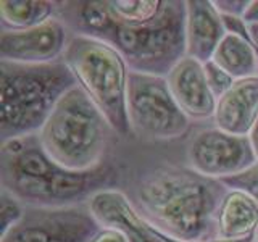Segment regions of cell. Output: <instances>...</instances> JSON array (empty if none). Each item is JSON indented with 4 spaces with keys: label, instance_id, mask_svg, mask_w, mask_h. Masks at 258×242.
<instances>
[{
    "label": "cell",
    "instance_id": "9c48e42d",
    "mask_svg": "<svg viewBox=\"0 0 258 242\" xmlns=\"http://www.w3.org/2000/svg\"><path fill=\"white\" fill-rule=\"evenodd\" d=\"M102 226L87 205L70 208H28L0 236V242H91Z\"/></svg>",
    "mask_w": 258,
    "mask_h": 242
},
{
    "label": "cell",
    "instance_id": "ac0fdd59",
    "mask_svg": "<svg viewBox=\"0 0 258 242\" xmlns=\"http://www.w3.org/2000/svg\"><path fill=\"white\" fill-rule=\"evenodd\" d=\"M166 0H107L108 13L119 23H145L158 18Z\"/></svg>",
    "mask_w": 258,
    "mask_h": 242
},
{
    "label": "cell",
    "instance_id": "4316f807",
    "mask_svg": "<svg viewBox=\"0 0 258 242\" xmlns=\"http://www.w3.org/2000/svg\"><path fill=\"white\" fill-rule=\"evenodd\" d=\"M248 26V37L252 45L258 50V23H247Z\"/></svg>",
    "mask_w": 258,
    "mask_h": 242
},
{
    "label": "cell",
    "instance_id": "7c38bea8",
    "mask_svg": "<svg viewBox=\"0 0 258 242\" xmlns=\"http://www.w3.org/2000/svg\"><path fill=\"white\" fill-rule=\"evenodd\" d=\"M86 205L102 228L118 229L131 242H165L158 231L137 213L126 194L119 189L97 192Z\"/></svg>",
    "mask_w": 258,
    "mask_h": 242
},
{
    "label": "cell",
    "instance_id": "7402d4cb",
    "mask_svg": "<svg viewBox=\"0 0 258 242\" xmlns=\"http://www.w3.org/2000/svg\"><path fill=\"white\" fill-rule=\"evenodd\" d=\"M216 10L224 16H239L244 18L252 0H213Z\"/></svg>",
    "mask_w": 258,
    "mask_h": 242
},
{
    "label": "cell",
    "instance_id": "5bb4252c",
    "mask_svg": "<svg viewBox=\"0 0 258 242\" xmlns=\"http://www.w3.org/2000/svg\"><path fill=\"white\" fill-rule=\"evenodd\" d=\"M258 121V76L236 81L216 100L212 125L234 136H248Z\"/></svg>",
    "mask_w": 258,
    "mask_h": 242
},
{
    "label": "cell",
    "instance_id": "8992f818",
    "mask_svg": "<svg viewBox=\"0 0 258 242\" xmlns=\"http://www.w3.org/2000/svg\"><path fill=\"white\" fill-rule=\"evenodd\" d=\"M63 62L116 134L133 139L127 121L129 68L123 56L108 44L73 34Z\"/></svg>",
    "mask_w": 258,
    "mask_h": 242
},
{
    "label": "cell",
    "instance_id": "6da1fadb",
    "mask_svg": "<svg viewBox=\"0 0 258 242\" xmlns=\"http://www.w3.org/2000/svg\"><path fill=\"white\" fill-rule=\"evenodd\" d=\"M119 191L163 236L182 242L218 239L216 213L228 188L185 165L182 141L144 144L126 139Z\"/></svg>",
    "mask_w": 258,
    "mask_h": 242
},
{
    "label": "cell",
    "instance_id": "4fadbf2b",
    "mask_svg": "<svg viewBox=\"0 0 258 242\" xmlns=\"http://www.w3.org/2000/svg\"><path fill=\"white\" fill-rule=\"evenodd\" d=\"M226 36L221 13L212 0L185 2V55L200 63L213 58V53Z\"/></svg>",
    "mask_w": 258,
    "mask_h": 242
},
{
    "label": "cell",
    "instance_id": "e0dca14e",
    "mask_svg": "<svg viewBox=\"0 0 258 242\" xmlns=\"http://www.w3.org/2000/svg\"><path fill=\"white\" fill-rule=\"evenodd\" d=\"M56 2L52 0H2L0 2V29L21 31L52 20Z\"/></svg>",
    "mask_w": 258,
    "mask_h": 242
},
{
    "label": "cell",
    "instance_id": "484cf974",
    "mask_svg": "<svg viewBox=\"0 0 258 242\" xmlns=\"http://www.w3.org/2000/svg\"><path fill=\"white\" fill-rule=\"evenodd\" d=\"M244 20L247 23H258V0H252V4H250Z\"/></svg>",
    "mask_w": 258,
    "mask_h": 242
},
{
    "label": "cell",
    "instance_id": "52a82bcc",
    "mask_svg": "<svg viewBox=\"0 0 258 242\" xmlns=\"http://www.w3.org/2000/svg\"><path fill=\"white\" fill-rule=\"evenodd\" d=\"M127 121L133 139L144 144L179 142L194 128L165 76L136 71L127 78Z\"/></svg>",
    "mask_w": 258,
    "mask_h": 242
},
{
    "label": "cell",
    "instance_id": "44dd1931",
    "mask_svg": "<svg viewBox=\"0 0 258 242\" xmlns=\"http://www.w3.org/2000/svg\"><path fill=\"white\" fill-rule=\"evenodd\" d=\"M228 189H239L248 194L258 204V161L252 165L245 171H242L236 176L226 177L221 181Z\"/></svg>",
    "mask_w": 258,
    "mask_h": 242
},
{
    "label": "cell",
    "instance_id": "7a4b0ae2",
    "mask_svg": "<svg viewBox=\"0 0 258 242\" xmlns=\"http://www.w3.org/2000/svg\"><path fill=\"white\" fill-rule=\"evenodd\" d=\"M124 141L110 160L87 171H75L56 163L47 155L37 134L2 142L0 191L28 208L86 205L97 192L119 189L124 171Z\"/></svg>",
    "mask_w": 258,
    "mask_h": 242
},
{
    "label": "cell",
    "instance_id": "277c9868",
    "mask_svg": "<svg viewBox=\"0 0 258 242\" xmlns=\"http://www.w3.org/2000/svg\"><path fill=\"white\" fill-rule=\"evenodd\" d=\"M37 137L48 157L75 171L103 165L124 141L79 86L63 95Z\"/></svg>",
    "mask_w": 258,
    "mask_h": 242
},
{
    "label": "cell",
    "instance_id": "d4e9b609",
    "mask_svg": "<svg viewBox=\"0 0 258 242\" xmlns=\"http://www.w3.org/2000/svg\"><path fill=\"white\" fill-rule=\"evenodd\" d=\"M248 142H250V147H252V152L255 155V160L258 161V121L255 123V126L252 128V131L248 133Z\"/></svg>",
    "mask_w": 258,
    "mask_h": 242
},
{
    "label": "cell",
    "instance_id": "83f0119b",
    "mask_svg": "<svg viewBox=\"0 0 258 242\" xmlns=\"http://www.w3.org/2000/svg\"><path fill=\"white\" fill-rule=\"evenodd\" d=\"M161 239H163L165 242H182V240H176V239H171L168 236H163L161 232H158ZM212 242H255V237H248V239H240V240H221V239H216V240H212Z\"/></svg>",
    "mask_w": 258,
    "mask_h": 242
},
{
    "label": "cell",
    "instance_id": "9a60e30c",
    "mask_svg": "<svg viewBox=\"0 0 258 242\" xmlns=\"http://www.w3.org/2000/svg\"><path fill=\"white\" fill-rule=\"evenodd\" d=\"M218 239L240 240L255 237L258 231V204L239 189H228L216 213Z\"/></svg>",
    "mask_w": 258,
    "mask_h": 242
},
{
    "label": "cell",
    "instance_id": "3957f363",
    "mask_svg": "<svg viewBox=\"0 0 258 242\" xmlns=\"http://www.w3.org/2000/svg\"><path fill=\"white\" fill-rule=\"evenodd\" d=\"M60 18L73 34L108 44L123 56L129 71L166 76L185 56V2L166 0L158 18L119 23L111 18L107 0L56 2Z\"/></svg>",
    "mask_w": 258,
    "mask_h": 242
},
{
    "label": "cell",
    "instance_id": "d6986e66",
    "mask_svg": "<svg viewBox=\"0 0 258 242\" xmlns=\"http://www.w3.org/2000/svg\"><path fill=\"white\" fill-rule=\"evenodd\" d=\"M24 212H26V207L13 199L10 194L0 191V236L18 223Z\"/></svg>",
    "mask_w": 258,
    "mask_h": 242
},
{
    "label": "cell",
    "instance_id": "2e32d148",
    "mask_svg": "<svg viewBox=\"0 0 258 242\" xmlns=\"http://www.w3.org/2000/svg\"><path fill=\"white\" fill-rule=\"evenodd\" d=\"M212 60L236 81L258 76V50L244 37L226 34Z\"/></svg>",
    "mask_w": 258,
    "mask_h": 242
},
{
    "label": "cell",
    "instance_id": "cb8c5ba5",
    "mask_svg": "<svg viewBox=\"0 0 258 242\" xmlns=\"http://www.w3.org/2000/svg\"><path fill=\"white\" fill-rule=\"evenodd\" d=\"M91 242H131L126 234L113 228H100Z\"/></svg>",
    "mask_w": 258,
    "mask_h": 242
},
{
    "label": "cell",
    "instance_id": "ffe728a7",
    "mask_svg": "<svg viewBox=\"0 0 258 242\" xmlns=\"http://www.w3.org/2000/svg\"><path fill=\"white\" fill-rule=\"evenodd\" d=\"M204 68H205L208 87L216 100L220 99V97H223L234 84H236V79H234L229 73H226L221 67H218L213 60L204 63Z\"/></svg>",
    "mask_w": 258,
    "mask_h": 242
},
{
    "label": "cell",
    "instance_id": "8fae6325",
    "mask_svg": "<svg viewBox=\"0 0 258 242\" xmlns=\"http://www.w3.org/2000/svg\"><path fill=\"white\" fill-rule=\"evenodd\" d=\"M165 78L174 100L194 125L212 123L216 99L208 87L204 63L185 55Z\"/></svg>",
    "mask_w": 258,
    "mask_h": 242
},
{
    "label": "cell",
    "instance_id": "5b68a950",
    "mask_svg": "<svg viewBox=\"0 0 258 242\" xmlns=\"http://www.w3.org/2000/svg\"><path fill=\"white\" fill-rule=\"evenodd\" d=\"M75 86L76 78L63 60L45 65L0 62V144L39 134Z\"/></svg>",
    "mask_w": 258,
    "mask_h": 242
},
{
    "label": "cell",
    "instance_id": "30bf717a",
    "mask_svg": "<svg viewBox=\"0 0 258 242\" xmlns=\"http://www.w3.org/2000/svg\"><path fill=\"white\" fill-rule=\"evenodd\" d=\"M71 36L70 28L56 16L29 29H0V62L23 65L60 62Z\"/></svg>",
    "mask_w": 258,
    "mask_h": 242
},
{
    "label": "cell",
    "instance_id": "f1b7e54d",
    "mask_svg": "<svg viewBox=\"0 0 258 242\" xmlns=\"http://www.w3.org/2000/svg\"><path fill=\"white\" fill-rule=\"evenodd\" d=\"M255 242H258V231H256V234H255Z\"/></svg>",
    "mask_w": 258,
    "mask_h": 242
},
{
    "label": "cell",
    "instance_id": "603a6c76",
    "mask_svg": "<svg viewBox=\"0 0 258 242\" xmlns=\"http://www.w3.org/2000/svg\"><path fill=\"white\" fill-rule=\"evenodd\" d=\"M221 18H223L226 34H234V36H239V37H244V39L250 40L248 26L244 18H239V16H224V15H221Z\"/></svg>",
    "mask_w": 258,
    "mask_h": 242
},
{
    "label": "cell",
    "instance_id": "ba28073f",
    "mask_svg": "<svg viewBox=\"0 0 258 242\" xmlns=\"http://www.w3.org/2000/svg\"><path fill=\"white\" fill-rule=\"evenodd\" d=\"M184 161L190 169L223 181L256 163L247 136H234L212 123L194 125L182 139Z\"/></svg>",
    "mask_w": 258,
    "mask_h": 242
}]
</instances>
